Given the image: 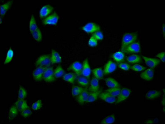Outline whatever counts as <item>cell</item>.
<instances>
[{"mask_svg":"<svg viewBox=\"0 0 165 124\" xmlns=\"http://www.w3.org/2000/svg\"><path fill=\"white\" fill-rule=\"evenodd\" d=\"M138 38V35L136 32H127L123 35L122 38L121 50L124 52L125 48L127 46L136 42Z\"/></svg>","mask_w":165,"mask_h":124,"instance_id":"6da1fadb","label":"cell"},{"mask_svg":"<svg viewBox=\"0 0 165 124\" xmlns=\"http://www.w3.org/2000/svg\"><path fill=\"white\" fill-rule=\"evenodd\" d=\"M52 64L50 55L44 54L41 55L36 60L35 65L36 67L42 66L47 67L50 66Z\"/></svg>","mask_w":165,"mask_h":124,"instance_id":"7a4b0ae2","label":"cell"},{"mask_svg":"<svg viewBox=\"0 0 165 124\" xmlns=\"http://www.w3.org/2000/svg\"><path fill=\"white\" fill-rule=\"evenodd\" d=\"M54 75V70L52 67H46L44 71L43 80L47 83H53L56 81Z\"/></svg>","mask_w":165,"mask_h":124,"instance_id":"3957f363","label":"cell"},{"mask_svg":"<svg viewBox=\"0 0 165 124\" xmlns=\"http://www.w3.org/2000/svg\"><path fill=\"white\" fill-rule=\"evenodd\" d=\"M59 16L56 12L49 15L43 20L42 23L44 25H56L59 20Z\"/></svg>","mask_w":165,"mask_h":124,"instance_id":"277c9868","label":"cell"},{"mask_svg":"<svg viewBox=\"0 0 165 124\" xmlns=\"http://www.w3.org/2000/svg\"><path fill=\"white\" fill-rule=\"evenodd\" d=\"M131 93V91L130 89L126 88L121 89L120 93L117 96V99H116L115 103L117 104L123 102V101H125L130 96Z\"/></svg>","mask_w":165,"mask_h":124,"instance_id":"5b68a950","label":"cell"},{"mask_svg":"<svg viewBox=\"0 0 165 124\" xmlns=\"http://www.w3.org/2000/svg\"><path fill=\"white\" fill-rule=\"evenodd\" d=\"M82 29L87 33H94L97 31H100V28L99 25L90 22L83 26Z\"/></svg>","mask_w":165,"mask_h":124,"instance_id":"8992f818","label":"cell"},{"mask_svg":"<svg viewBox=\"0 0 165 124\" xmlns=\"http://www.w3.org/2000/svg\"><path fill=\"white\" fill-rule=\"evenodd\" d=\"M141 51V46L139 42H135L127 46L123 52L127 54H137Z\"/></svg>","mask_w":165,"mask_h":124,"instance_id":"52a82bcc","label":"cell"},{"mask_svg":"<svg viewBox=\"0 0 165 124\" xmlns=\"http://www.w3.org/2000/svg\"><path fill=\"white\" fill-rule=\"evenodd\" d=\"M45 68L46 67L38 66L33 71L32 75L35 81L39 82L42 80Z\"/></svg>","mask_w":165,"mask_h":124,"instance_id":"ba28073f","label":"cell"},{"mask_svg":"<svg viewBox=\"0 0 165 124\" xmlns=\"http://www.w3.org/2000/svg\"><path fill=\"white\" fill-rule=\"evenodd\" d=\"M142 57L147 66L152 69L155 68L160 64V60L157 58L146 57L145 56H142Z\"/></svg>","mask_w":165,"mask_h":124,"instance_id":"9c48e42d","label":"cell"},{"mask_svg":"<svg viewBox=\"0 0 165 124\" xmlns=\"http://www.w3.org/2000/svg\"><path fill=\"white\" fill-rule=\"evenodd\" d=\"M53 10H54V8L52 5L49 4L44 5L41 8L39 11V16L41 18H45L49 15L52 12Z\"/></svg>","mask_w":165,"mask_h":124,"instance_id":"30bf717a","label":"cell"},{"mask_svg":"<svg viewBox=\"0 0 165 124\" xmlns=\"http://www.w3.org/2000/svg\"><path fill=\"white\" fill-rule=\"evenodd\" d=\"M82 69V64L79 61L73 62L68 68V70H72L78 77L81 76Z\"/></svg>","mask_w":165,"mask_h":124,"instance_id":"8fae6325","label":"cell"},{"mask_svg":"<svg viewBox=\"0 0 165 124\" xmlns=\"http://www.w3.org/2000/svg\"><path fill=\"white\" fill-rule=\"evenodd\" d=\"M99 98L103 101H105V102L111 103V104L115 103L116 101V97L111 95L106 91L104 92H102L99 95Z\"/></svg>","mask_w":165,"mask_h":124,"instance_id":"7c38bea8","label":"cell"},{"mask_svg":"<svg viewBox=\"0 0 165 124\" xmlns=\"http://www.w3.org/2000/svg\"><path fill=\"white\" fill-rule=\"evenodd\" d=\"M91 69L89 65V60L86 58L83 61V64H82L81 75L89 78L91 74Z\"/></svg>","mask_w":165,"mask_h":124,"instance_id":"4fadbf2b","label":"cell"},{"mask_svg":"<svg viewBox=\"0 0 165 124\" xmlns=\"http://www.w3.org/2000/svg\"><path fill=\"white\" fill-rule=\"evenodd\" d=\"M117 69V65L113 61H108L105 65L103 72L104 74H108L113 73Z\"/></svg>","mask_w":165,"mask_h":124,"instance_id":"5bb4252c","label":"cell"},{"mask_svg":"<svg viewBox=\"0 0 165 124\" xmlns=\"http://www.w3.org/2000/svg\"><path fill=\"white\" fill-rule=\"evenodd\" d=\"M89 93V90L87 88H84L82 93L76 97V101L79 104L82 105L86 102Z\"/></svg>","mask_w":165,"mask_h":124,"instance_id":"9a60e30c","label":"cell"},{"mask_svg":"<svg viewBox=\"0 0 165 124\" xmlns=\"http://www.w3.org/2000/svg\"><path fill=\"white\" fill-rule=\"evenodd\" d=\"M154 75V71L152 69H147L141 73L140 74V77L145 80L151 81L153 79Z\"/></svg>","mask_w":165,"mask_h":124,"instance_id":"2e32d148","label":"cell"},{"mask_svg":"<svg viewBox=\"0 0 165 124\" xmlns=\"http://www.w3.org/2000/svg\"><path fill=\"white\" fill-rule=\"evenodd\" d=\"M14 105L17 107L18 110L20 112L25 109H30L27 101L24 99H19L17 101H16Z\"/></svg>","mask_w":165,"mask_h":124,"instance_id":"e0dca14e","label":"cell"},{"mask_svg":"<svg viewBox=\"0 0 165 124\" xmlns=\"http://www.w3.org/2000/svg\"><path fill=\"white\" fill-rule=\"evenodd\" d=\"M77 78V75L75 73H66L63 76L64 80L71 84H74Z\"/></svg>","mask_w":165,"mask_h":124,"instance_id":"ac0fdd59","label":"cell"},{"mask_svg":"<svg viewBox=\"0 0 165 124\" xmlns=\"http://www.w3.org/2000/svg\"><path fill=\"white\" fill-rule=\"evenodd\" d=\"M99 80L95 77L92 78L90 82L89 92H96L99 90Z\"/></svg>","mask_w":165,"mask_h":124,"instance_id":"d6986e66","label":"cell"},{"mask_svg":"<svg viewBox=\"0 0 165 124\" xmlns=\"http://www.w3.org/2000/svg\"><path fill=\"white\" fill-rule=\"evenodd\" d=\"M50 57L52 64H59L62 62V57L59 53L55 50H52Z\"/></svg>","mask_w":165,"mask_h":124,"instance_id":"ffe728a7","label":"cell"},{"mask_svg":"<svg viewBox=\"0 0 165 124\" xmlns=\"http://www.w3.org/2000/svg\"><path fill=\"white\" fill-rule=\"evenodd\" d=\"M105 82H106V85L109 88L120 87V84L118 82L113 78L107 77L105 80Z\"/></svg>","mask_w":165,"mask_h":124,"instance_id":"44dd1931","label":"cell"},{"mask_svg":"<svg viewBox=\"0 0 165 124\" xmlns=\"http://www.w3.org/2000/svg\"><path fill=\"white\" fill-rule=\"evenodd\" d=\"M101 92V90H100L96 92H89L88 99L86 103H92L96 101L98 98H99V95Z\"/></svg>","mask_w":165,"mask_h":124,"instance_id":"7402d4cb","label":"cell"},{"mask_svg":"<svg viewBox=\"0 0 165 124\" xmlns=\"http://www.w3.org/2000/svg\"><path fill=\"white\" fill-rule=\"evenodd\" d=\"M161 95V92L158 90H151L149 91L146 94V97L149 100L157 99Z\"/></svg>","mask_w":165,"mask_h":124,"instance_id":"603a6c76","label":"cell"},{"mask_svg":"<svg viewBox=\"0 0 165 124\" xmlns=\"http://www.w3.org/2000/svg\"><path fill=\"white\" fill-rule=\"evenodd\" d=\"M128 63L130 64H140L142 61V58L139 55L133 54L128 56L126 58Z\"/></svg>","mask_w":165,"mask_h":124,"instance_id":"cb8c5ba5","label":"cell"},{"mask_svg":"<svg viewBox=\"0 0 165 124\" xmlns=\"http://www.w3.org/2000/svg\"><path fill=\"white\" fill-rule=\"evenodd\" d=\"M13 1H9V2H6L1 5V10H0V13H1V16H3L5 15L8 10L13 4Z\"/></svg>","mask_w":165,"mask_h":124,"instance_id":"d4e9b609","label":"cell"},{"mask_svg":"<svg viewBox=\"0 0 165 124\" xmlns=\"http://www.w3.org/2000/svg\"><path fill=\"white\" fill-rule=\"evenodd\" d=\"M92 72L94 77L96 78L99 80H102L103 78L104 73L101 67L94 68Z\"/></svg>","mask_w":165,"mask_h":124,"instance_id":"484cf974","label":"cell"},{"mask_svg":"<svg viewBox=\"0 0 165 124\" xmlns=\"http://www.w3.org/2000/svg\"><path fill=\"white\" fill-rule=\"evenodd\" d=\"M112 57L115 61L120 63L123 61L125 59V54L123 51H117L114 53Z\"/></svg>","mask_w":165,"mask_h":124,"instance_id":"4316f807","label":"cell"},{"mask_svg":"<svg viewBox=\"0 0 165 124\" xmlns=\"http://www.w3.org/2000/svg\"><path fill=\"white\" fill-rule=\"evenodd\" d=\"M78 83L81 86L87 88L89 84V78L83 76H79L77 79Z\"/></svg>","mask_w":165,"mask_h":124,"instance_id":"83f0119b","label":"cell"},{"mask_svg":"<svg viewBox=\"0 0 165 124\" xmlns=\"http://www.w3.org/2000/svg\"><path fill=\"white\" fill-rule=\"evenodd\" d=\"M29 30L31 33L33 32L35 30L38 29V27L37 24L34 16L32 15L30 18L29 26Z\"/></svg>","mask_w":165,"mask_h":124,"instance_id":"f1b7e54d","label":"cell"},{"mask_svg":"<svg viewBox=\"0 0 165 124\" xmlns=\"http://www.w3.org/2000/svg\"><path fill=\"white\" fill-rule=\"evenodd\" d=\"M33 38L38 42H40L42 39V33L39 28L35 30L33 32L31 33Z\"/></svg>","mask_w":165,"mask_h":124,"instance_id":"f546056e","label":"cell"},{"mask_svg":"<svg viewBox=\"0 0 165 124\" xmlns=\"http://www.w3.org/2000/svg\"><path fill=\"white\" fill-rule=\"evenodd\" d=\"M19 112V110L15 106H12L10 108L9 111V118L11 119H14L17 116Z\"/></svg>","mask_w":165,"mask_h":124,"instance_id":"4dcf8cb0","label":"cell"},{"mask_svg":"<svg viewBox=\"0 0 165 124\" xmlns=\"http://www.w3.org/2000/svg\"><path fill=\"white\" fill-rule=\"evenodd\" d=\"M121 90V89L120 88V87H118L108 89L106 90V92H108L112 96L116 97L118 96L120 93Z\"/></svg>","mask_w":165,"mask_h":124,"instance_id":"1f68e13d","label":"cell"},{"mask_svg":"<svg viewBox=\"0 0 165 124\" xmlns=\"http://www.w3.org/2000/svg\"><path fill=\"white\" fill-rule=\"evenodd\" d=\"M65 71L64 69L61 66L59 65L57 66L55 69L54 70V75L56 78H59L63 76L64 74Z\"/></svg>","mask_w":165,"mask_h":124,"instance_id":"d6a6232c","label":"cell"},{"mask_svg":"<svg viewBox=\"0 0 165 124\" xmlns=\"http://www.w3.org/2000/svg\"><path fill=\"white\" fill-rule=\"evenodd\" d=\"M84 90L82 87L74 86L72 87V94L74 97H77L81 94Z\"/></svg>","mask_w":165,"mask_h":124,"instance_id":"836d02e7","label":"cell"},{"mask_svg":"<svg viewBox=\"0 0 165 124\" xmlns=\"http://www.w3.org/2000/svg\"><path fill=\"white\" fill-rule=\"evenodd\" d=\"M115 115L112 114L109 115L108 116L102 119L100 122V124H113L115 122Z\"/></svg>","mask_w":165,"mask_h":124,"instance_id":"e575fe53","label":"cell"},{"mask_svg":"<svg viewBox=\"0 0 165 124\" xmlns=\"http://www.w3.org/2000/svg\"><path fill=\"white\" fill-rule=\"evenodd\" d=\"M14 56V51L12 48H10L8 50L6 57H5V61H4V64L6 65L10 63L11 61V60L13 59V58Z\"/></svg>","mask_w":165,"mask_h":124,"instance_id":"d590c367","label":"cell"},{"mask_svg":"<svg viewBox=\"0 0 165 124\" xmlns=\"http://www.w3.org/2000/svg\"><path fill=\"white\" fill-rule=\"evenodd\" d=\"M27 91L23 86H20L18 92V99H25L27 96Z\"/></svg>","mask_w":165,"mask_h":124,"instance_id":"8d00e7d4","label":"cell"},{"mask_svg":"<svg viewBox=\"0 0 165 124\" xmlns=\"http://www.w3.org/2000/svg\"><path fill=\"white\" fill-rule=\"evenodd\" d=\"M146 67L139 64H136L131 66L130 69L135 72H141L146 70Z\"/></svg>","mask_w":165,"mask_h":124,"instance_id":"74e56055","label":"cell"},{"mask_svg":"<svg viewBox=\"0 0 165 124\" xmlns=\"http://www.w3.org/2000/svg\"><path fill=\"white\" fill-rule=\"evenodd\" d=\"M42 106V101L41 100H38L32 105V109L34 110H39L41 109Z\"/></svg>","mask_w":165,"mask_h":124,"instance_id":"f35d334b","label":"cell"},{"mask_svg":"<svg viewBox=\"0 0 165 124\" xmlns=\"http://www.w3.org/2000/svg\"><path fill=\"white\" fill-rule=\"evenodd\" d=\"M32 114V111L29 109H25V110L21 112V116L25 118H28V117L30 116Z\"/></svg>","mask_w":165,"mask_h":124,"instance_id":"ab89813d","label":"cell"},{"mask_svg":"<svg viewBox=\"0 0 165 124\" xmlns=\"http://www.w3.org/2000/svg\"><path fill=\"white\" fill-rule=\"evenodd\" d=\"M88 43L90 47H96L98 45V40L94 37L92 36L89 39Z\"/></svg>","mask_w":165,"mask_h":124,"instance_id":"60d3db41","label":"cell"},{"mask_svg":"<svg viewBox=\"0 0 165 124\" xmlns=\"http://www.w3.org/2000/svg\"><path fill=\"white\" fill-rule=\"evenodd\" d=\"M118 67L123 70L128 71L130 69L131 66L126 63H120L119 64Z\"/></svg>","mask_w":165,"mask_h":124,"instance_id":"b9f144b4","label":"cell"},{"mask_svg":"<svg viewBox=\"0 0 165 124\" xmlns=\"http://www.w3.org/2000/svg\"><path fill=\"white\" fill-rule=\"evenodd\" d=\"M92 36L94 37L97 40H102L103 39V33L100 31L95 32Z\"/></svg>","mask_w":165,"mask_h":124,"instance_id":"7bdbcfd3","label":"cell"},{"mask_svg":"<svg viewBox=\"0 0 165 124\" xmlns=\"http://www.w3.org/2000/svg\"><path fill=\"white\" fill-rule=\"evenodd\" d=\"M156 57L159 58L160 60L163 63L165 62V52H161L158 54L156 55Z\"/></svg>","mask_w":165,"mask_h":124,"instance_id":"ee69618b","label":"cell"},{"mask_svg":"<svg viewBox=\"0 0 165 124\" xmlns=\"http://www.w3.org/2000/svg\"><path fill=\"white\" fill-rule=\"evenodd\" d=\"M146 124H152L153 123V121L151 120H148V121H147V122H145Z\"/></svg>","mask_w":165,"mask_h":124,"instance_id":"f6af8a7d","label":"cell"},{"mask_svg":"<svg viewBox=\"0 0 165 124\" xmlns=\"http://www.w3.org/2000/svg\"><path fill=\"white\" fill-rule=\"evenodd\" d=\"M163 32L164 33V26H163Z\"/></svg>","mask_w":165,"mask_h":124,"instance_id":"bcb514c9","label":"cell"}]
</instances>
